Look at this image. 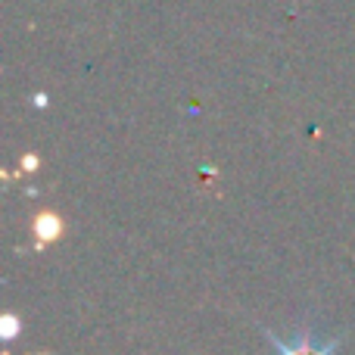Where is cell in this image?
Listing matches in <instances>:
<instances>
[{"instance_id": "1", "label": "cell", "mask_w": 355, "mask_h": 355, "mask_svg": "<svg viewBox=\"0 0 355 355\" xmlns=\"http://www.w3.org/2000/svg\"><path fill=\"white\" fill-rule=\"evenodd\" d=\"M268 340L277 355H334V343H324V340L312 337L309 331L296 334L293 340H281L275 334H268Z\"/></svg>"}, {"instance_id": "2", "label": "cell", "mask_w": 355, "mask_h": 355, "mask_svg": "<svg viewBox=\"0 0 355 355\" xmlns=\"http://www.w3.org/2000/svg\"><path fill=\"white\" fill-rule=\"evenodd\" d=\"M35 231H37L41 240H53L56 234H60V221H56V215H41L37 225H35Z\"/></svg>"}]
</instances>
